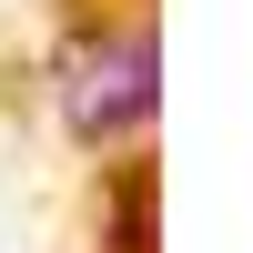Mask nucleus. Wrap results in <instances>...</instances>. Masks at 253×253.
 <instances>
[{
	"label": "nucleus",
	"mask_w": 253,
	"mask_h": 253,
	"mask_svg": "<svg viewBox=\"0 0 253 253\" xmlns=\"http://www.w3.org/2000/svg\"><path fill=\"white\" fill-rule=\"evenodd\" d=\"M71 122L81 142H132L152 132V20H122V31H91L71 51Z\"/></svg>",
	"instance_id": "obj_1"
}]
</instances>
